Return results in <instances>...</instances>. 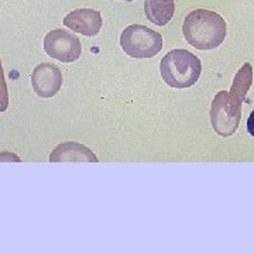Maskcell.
I'll list each match as a JSON object with an SVG mask.
<instances>
[{
    "instance_id": "2",
    "label": "cell",
    "mask_w": 254,
    "mask_h": 254,
    "mask_svg": "<svg viewBox=\"0 0 254 254\" xmlns=\"http://www.w3.org/2000/svg\"><path fill=\"white\" fill-rule=\"evenodd\" d=\"M160 72L168 86L175 89H187L193 86L199 79L202 63L188 50L175 48L163 57Z\"/></svg>"
},
{
    "instance_id": "6",
    "label": "cell",
    "mask_w": 254,
    "mask_h": 254,
    "mask_svg": "<svg viewBox=\"0 0 254 254\" xmlns=\"http://www.w3.org/2000/svg\"><path fill=\"white\" fill-rule=\"evenodd\" d=\"M31 85L40 98H54L63 86L61 69L53 63L37 65L31 73Z\"/></svg>"
},
{
    "instance_id": "11",
    "label": "cell",
    "mask_w": 254,
    "mask_h": 254,
    "mask_svg": "<svg viewBox=\"0 0 254 254\" xmlns=\"http://www.w3.org/2000/svg\"><path fill=\"white\" fill-rule=\"evenodd\" d=\"M9 106V93H7V86L3 76V69L0 64V112H4Z\"/></svg>"
},
{
    "instance_id": "9",
    "label": "cell",
    "mask_w": 254,
    "mask_h": 254,
    "mask_svg": "<svg viewBox=\"0 0 254 254\" xmlns=\"http://www.w3.org/2000/svg\"><path fill=\"white\" fill-rule=\"evenodd\" d=\"M175 13V3L174 1H164V0H144V14L148 21L155 26L164 27L167 26Z\"/></svg>"
},
{
    "instance_id": "10",
    "label": "cell",
    "mask_w": 254,
    "mask_h": 254,
    "mask_svg": "<svg viewBox=\"0 0 254 254\" xmlns=\"http://www.w3.org/2000/svg\"><path fill=\"white\" fill-rule=\"evenodd\" d=\"M253 83V65L250 63H246L239 71L233 79L232 88H230V95L239 102L245 103L246 95L249 89L252 88Z\"/></svg>"
},
{
    "instance_id": "7",
    "label": "cell",
    "mask_w": 254,
    "mask_h": 254,
    "mask_svg": "<svg viewBox=\"0 0 254 254\" xmlns=\"http://www.w3.org/2000/svg\"><path fill=\"white\" fill-rule=\"evenodd\" d=\"M102 24L103 20L100 11L93 9H76L64 18V26H66L68 30L86 37L96 36L102 28Z\"/></svg>"
},
{
    "instance_id": "5",
    "label": "cell",
    "mask_w": 254,
    "mask_h": 254,
    "mask_svg": "<svg viewBox=\"0 0 254 254\" xmlns=\"http://www.w3.org/2000/svg\"><path fill=\"white\" fill-rule=\"evenodd\" d=\"M44 50L51 58L61 63H75L82 54V44L79 37L65 28H58L46 36Z\"/></svg>"
},
{
    "instance_id": "13",
    "label": "cell",
    "mask_w": 254,
    "mask_h": 254,
    "mask_svg": "<svg viewBox=\"0 0 254 254\" xmlns=\"http://www.w3.org/2000/svg\"><path fill=\"white\" fill-rule=\"evenodd\" d=\"M247 131L254 138V110L250 113V116L247 119Z\"/></svg>"
},
{
    "instance_id": "8",
    "label": "cell",
    "mask_w": 254,
    "mask_h": 254,
    "mask_svg": "<svg viewBox=\"0 0 254 254\" xmlns=\"http://www.w3.org/2000/svg\"><path fill=\"white\" fill-rule=\"evenodd\" d=\"M51 163H63V161H73V163H98V157L93 154L91 148L76 141H64L58 144L50 154Z\"/></svg>"
},
{
    "instance_id": "12",
    "label": "cell",
    "mask_w": 254,
    "mask_h": 254,
    "mask_svg": "<svg viewBox=\"0 0 254 254\" xmlns=\"http://www.w3.org/2000/svg\"><path fill=\"white\" fill-rule=\"evenodd\" d=\"M16 161V163H20V158H18L16 154H11V153H7V151H4V153H0V161Z\"/></svg>"
},
{
    "instance_id": "14",
    "label": "cell",
    "mask_w": 254,
    "mask_h": 254,
    "mask_svg": "<svg viewBox=\"0 0 254 254\" xmlns=\"http://www.w3.org/2000/svg\"><path fill=\"white\" fill-rule=\"evenodd\" d=\"M164 1H175V0H164Z\"/></svg>"
},
{
    "instance_id": "3",
    "label": "cell",
    "mask_w": 254,
    "mask_h": 254,
    "mask_svg": "<svg viewBox=\"0 0 254 254\" xmlns=\"http://www.w3.org/2000/svg\"><path fill=\"white\" fill-rule=\"evenodd\" d=\"M163 36L143 24H131L120 36L123 51L136 60L153 58L163 50Z\"/></svg>"
},
{
    "instance_id": "15",
    "label": "cell",
    "mask_w": 254,
    "mask_h": 254,
    "mask_svg": "<svg viewBox=\"0 0 254 254\" xmlns=\"http://www.w3.org/2000/svg\"><path fill=\"white\" fill-rule=\"evenodd\" d=\"M123 1H134V0H123Z\"/></svg>"
},
{
    "instance_id": "1",
    "label": "cell",
    "mask_w": 254,
    "mask_h": 254,
    "mask_svg": "<svg viewBox=\"0 0 254 254\" xmlns=\"http://www.w3.org/2000/svg\"><path fill=\"white\" fill-rule=\"evenodd\" d=\"M182 33L190 46L202 51H210L223 44L227 26L225 18L216 11L196 9L187 14Z\"/></svg>"
},
{
    "instance_id": "4",
    "label": "cell",
    "mask_w": 254,
    "mask_h": 254,
    "mask_svg": "<svg viewBox=\"0 0 254 254\" xmlns=\"http://www.w3.org/2000/svg\"><path fill=\"white\" fill-rule=\"evenodd\" d=\"M242 105L229 92L216 93L210 106V123L218 136L230 137L236 133L242 120Z\"/></svg>"
}]
</instances>
